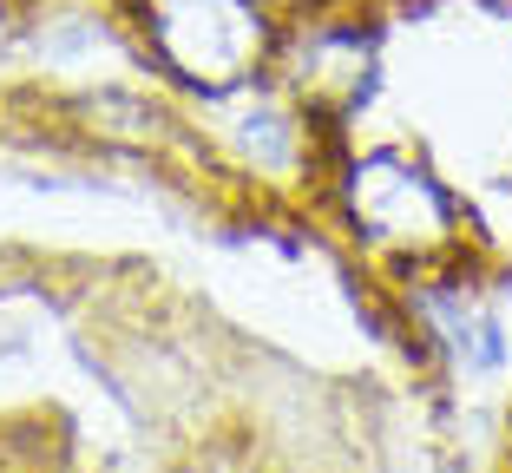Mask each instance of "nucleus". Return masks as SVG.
<instances>
[{
  "label": "nucleus",
  "mask_w": 512,
  "mask_h": 473,
  "mask_svg": "<svg viewBox=\"0 0 512 473\" xmlns=\"http://www.w3.org/2000/svg\"><path fill=\"white\" fill-rule=\"evenodd\" d=\"M145 46L171 79L230 99L276 53V20L263 0H138Z\"/></svg>",
  "instance_id": "1"
},
{
  "label": "nucleus",
  "mask_w": 512,
  "mask_h": 473,
  "mask_svg": "<svg viewBox=\"0 0 512 473\" xmlns=\"http://www.w3.org/2000/svg\"><path fill=\"white\" fill-rule=\"evenodd\" d=\"M342 211L355 224V237L368 250H381V257L427 263V257H447L460 244V204H453V191L427 165H414L401 152L355 158L342 171Z\"/></svg>",
  "instance_id": "2"
},
{
  "label": "nucleus",
  "mask_w": 512,
  "mask_h": 473,
  "mask_svg": "<svg viewBox=\"0 0 512 473\" xmlns=\"http://www.w3.org/2000/svg\"><path fill=\"white\" fill-rule=\"evenodd\" d=\"M368 92V40L348 27H322L309 33L296 66V99L309 112H348Z\"/></svg>",
  "instance_id": "3"
}]
</instances>
